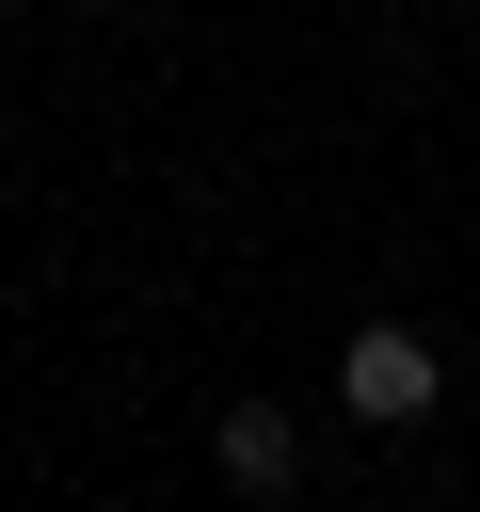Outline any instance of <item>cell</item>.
I'll list each match as a JSON object with an SVG mask.
<instances>
[{
  "label": "cell",
  "mask_w": 480,
  "mask_h": 512,
  "mask_svg": "<svg viewBox=\"0 0 480 512\" xmlns=\"http://www.w3.org/2000/svg\"><path fill=\"white\" fill-rule=\"evenodd\" d=\"M336 400H352L368 432H416V416L448 400V368H432V336H416V320H352V352H336Z\"/></svg>",
  "instance_id": "1"
},
{
  "label": "cell",
  "mask_w": 480,
  "mask_h": 512,
  "mask_svg": "<svg viewBox=\"0 0 480 512\" xmlns=\"http://www.w3.org/2000/svg\"><path fill=\"white\" fill-rule=\"evenodd\" d=\"M208 464H224L240 496H288V480H304V432H288V400H224V416H208Z\"/></svg>",
  "instance_id": "2"
}]
</instances>
